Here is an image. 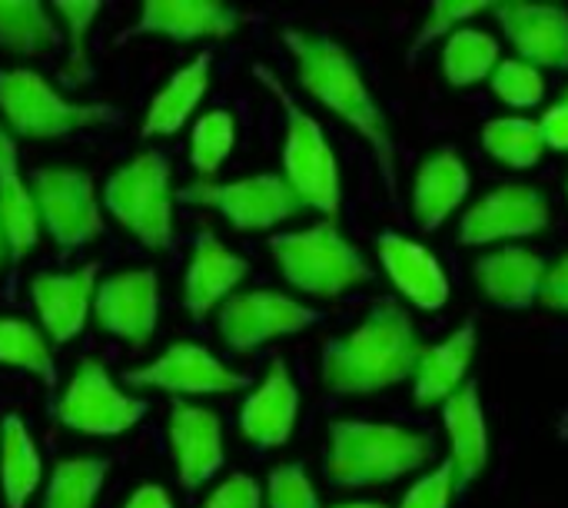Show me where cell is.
<instances>
[{
    "mask_svg": "<svg viewBox=\"0 0 568 508\" xmlns=\"http://www.w3.org/2000/svg\"><path fill=\"white\" fill-rule=\"evenodd\" d=\"M143 416H146V403L123 393L100 359H83L57 403V419L67 429L97 439L123 436Z\"/></svg>",
    "mask_w": 568,
    "mask_h": 508,
    "instance_id": "cell-9",
    "label": "cell"
},
{
    "mask_svg": "<svg viewBox=\"0 0 568 508\" xmlns=\"http://www.w3.org/2000/svg\"><path fill=\"white\" fill-rule=\"evenodd\" d=\"M483 146L499 163L516 166V170H529L542 160L546 140H542V126L536 120L499 116V120H489L483 126Z\"/></svg>",
    "mask_w": 568,
    "mask_h": 508,
    "instance_id": "cell-33",
    "label": "cell"
},
{
    "mask_svg": "<svg viewBox=\"0 0 568 508\" xmlns=\"http://www.w3.org/2000/svg\"><path fill=\"white\" fill-rule=\"evenodd\" d=\"M379 260L393 286L419 309H443L449 303V280L443 263L419 243L383 233L379 236Z\"/></svg>",
    "mask_w": 568,
    "mask_h": 508,
    "instance_id": "cell-21",
    "label": "cell"
},
{
    "mask_svg": "<svg viewBox=\"0 0 568 508\" xmlns=\"http://www.w3.org/2000/svg\"><path fill=\"white\" fill-rule=\"evenodd\" d=\"M250 263L243 256H236L233 250H226L210 230H203L193 240V256L183 276V306L190 316H206L216 306H223L233 289L246 280Z\"/></svg>",
    "mask_w": 568,
    "mask_h": 508,
    "instance_id": "cell-19",
    "label": "cell"
},
{
    "mask_svg": "<svg viewBox=\"0 0 568 508\" xmlns=\"http://www.w3.org/2000/svg\"><path fill=\"white\" fill-rule=\"evenodd\" d=\"M0 366L23 369L37 376L43 386L57 383V363L43 329L20 316H0Z\"/></svg>",
    "mask_w": 568,
    "mask_h": 508,
    "instance_id": "cell-31",
    "label": "cell"
},
{
    "mask_svg": "<svg viewBox=\"0 0 568 508\" xmlns=\"http://www.w3.org/2000/svg\"><path fill=\"white\" fill-rule=\"evenodd\" d=\"M0 223L10 243V260H23L33 253L40 240V213L33 203V190L20 173L17 140L0 126Z\"/></svg>",
    "mask_w": 568,
    "mask_h": 508,
    "instance_id": "cell-25",
    "label": "cell"
},
{
    "mask_svg": "<svg viewBox=\"0 0 568 508\" xmlns=\"http://www.w3.org/2000/svg\"><path fill=\"white\" fill-rule=\"evenodd\" d=\"M256 77L283 103V113H286L283 180L290 183V190L300 196L303 206L320 210L333 220L339 213L343 190H339V166L323 136V126L286 93V87L266 67H256Z\"/></svg>",
    "mask_w": 568,
    "mask_h": 508,
    "instance_id": "cell-7",
    "label": "cell"
},
{
    "mask_svg": "<svg viewBox=\"0 0 568 508\" xmlns=\"http://www.w3.org/2000/svg\"><path fill=\"white\" fill-rule=\"evenodd\" d=\"M43 463L40 449L20 416H3L0 423V489L7 508H23L40 489Z\"/></svg>",
    "mask_w": 568,
    "mask_h": 508,
    "instance_id": "cell-28",
    "label": "cell"
},
{
    "mask_svg": "<svg viewBox=\"0 0 568 508\" xmlns=\"http://www.w3.org/2000/svg\"><path fill=\"white\" fill-rule=\"evenodd\" d=\"M566 190H568V186H566Z\"/></svg>",
    "mask_w": 568,
    "mask_h": 508,
    "instance_id": "cell-47",
    "label": "cell"
},
{
    "mask_svg": "<svg viewBox=\"0 0 568 508\" xmlns=\"http://www.w3.org/2000/svg\"><path fill=\"white\" fill-rule=\"evenodd\" d=\"M489 10V3H449V0H439L429 13H426V20H423V27H419V33H416V40H413V47H409V57H416L423 47H429L436 37H453V27H463L469 17H476V13H486Z\"/></svg>",
    "mask_w": 568,
    "mask_h": 508,
    "instance_id": "cell-38",
    "label": "cell"
},
{
    "mask_svg": "<svg viewBox=\"0 0 568 508\" xmlns=\"http://www.w3.org/2000/svg\"><path fill=\"white\" fill-rule=\"evenodd\" d=\"M469 193V170L453 150H436L423 160L413 180V213L423 230L443 226Z\"/></svg>",
    "mask_w": 568,
    "mask_h": 508,
    "instance_id": "cell-27",
    "label": "cell"
},
{
    "mask_svg": "<svg viewBox=\"0 0 568 508\" xmlns=\"http://www.w3.org/2000/svg\"><path fill=\"white\" fill-rule=\"evenodd\" d=\"M283 43L296 60V77L303 90L313 100H320L326 110H333L343 123H349L373 146L386 186L396 190V146H393L389 123L349 50L323 33H306V30H286Z\"/></svg>",
    "mask_w": 568,
    "mask_h": 508,
    "instance_id": "cell-1",
    "label": "cell"
},
{
    "mask_svg": "<svg viewBox=\"0 0 568 508\" xmlns=\"http://www.w3.org/2000/svg\"><path fill=\"white\" fill-rule=\"evenodd\" d=\"M549 226V203L529 183H503L499 190L486 193L459 226V243L466 246H489L499 240H523L536 236Z\"/></svg>",
    "mask_w": 568,
    "mask_h": 508,
    "instance_id": "cell-14",
    "label": "cell"
},
{
    "mask_svg": "<svg viewBox=\"0 0 568 508\" xmlns=\"http://www.w3.org/2000/svg\"><path fill=\"white\" fill-rule=\"evenodd\" d=\"M133 389H160L170 396H226L246 389V376L233 373L196 343H173L146 366L126 373Z\"/></svg>",
    "mask_w": 568,
    "mask_h": 508,
    "instance_id": "cell-12",
    "label": "cell"
},
{
    "mask_svg": "<svg viewBox=\"0 0 568 508\" xmlns=\"http://www.w3.org/2000/svg\"><path fill=\"white\" fill-rule=\"evenodd\" d=\"M446 433H449V463L456 469V486L469 489L489 463V429L479 403V389L466 383L446 406H443Z\"/></svg>",
    "mask_w": 568,
    "mask_h": 508,
    "instance_id": "cell-23",
    "label": "cell"
},
{
    "mask_svg": "<svg viewBox=\"0 0 568 508\" xmlns=\"http://www.w3.org/2000/svg\"><path fill=\"white\" fill-rule=\"evenodd\" d=\"M476 356V326L466 323L463 329H456L453 336H446L439 346H426L416 366V383H413V396L416 406H436V403H449L466 383L469 363Z\"/></svg>",
    "mask_w": 568,
    "mask_h": 508,
    "instance_id": "cell-24",
    "label": "cell"
},
{
    "mask_svg": "<svg viewBox=\"0 0 568 508\" xmlns=\"http://www.w3.org/2000/svg\"><path fill=\"white\" fill-rule=\"evenodd\" d=\"M10 260V243H7V233H3V223H0V270L7 266Z\"/></svg>",
    "mask_w": 568,
    "mask_h": 508,
    "instance_id": "cell-44",
    "label": "cell"
},
{
    "mask_svg": "<svg viewBox=\"0 0 568 508\" xmlns=\"http://www.w3.org/2000/svg\"><path fill=\"white\" fill-rule=\"evenodd\" d=\"M33 203L40 213V230L60 250L87 246L103 230V213L97 200V183L80 166H40L30 176Z\"/></svg>",
    "mask_w": 568,
    "mask_h": 508,
    "instance_id": "cell-8",
    "label": "cell"
},
{
    "mask_svg": "<svg viewBox=\"0 0 568 508\" xmlns=\"http://www.w3.org/2000/svg\"><path fill=\"white\" fill-rule=\"evenodd\" d=\"M97 283V263H87L73 273H37L30 280V299L50 343L63 346L83 333L93 313Z\"/></svg>",
    "mask_w": 568,
    "mask_h": 508,
    "instance_id": "cell-17",
    "label": "cell"
},
{
    "mask_svg": "<svg viewBox=\"0 0 568 508\" xmlns=\"http://www.w3.org/2000/svg\"><path fill=\"white\" fill-rule=\"evenodd\" d=\"M93 323L130 343L146 346L160 319V280L153 270H123L97 283L93 293Z\"/></svg>",
    "mask_w": 568,
    "mask_h": 508,
    "instance_id": "cell-13",
    "label": "cell"
},
{
    "mask_svg": "<svg viewBox=\"0 0 568 508\" xmlns=\"http://www.w3.org/2000/svg\"><path fill=\"white\" fill-rule=\"evenodd\" d=\"M423 339L409 313L386 299L346 336L323 349V386L339 396H366L416 376Z\"/></svg>",
    "mask_w": 568,
    "mask_h": 508,
    "instance_id": "cell-2",
    "label": "cell"
},
{
    "mask_svg": "<svg viewBox=\"0 0 568 508\" xmlns=\"http://www.w3.org/2000/svg\"><path fill=\"white\" fill-rule=\"evenodd\" d=\"M489 83H493L496 96L509 106H536L546 96L542 70L526 60H499Z\"/></svg>",
    "mask_w": 568,
    "mask_h": 508,
    "instance_id": "cell-36",
    "label": "cell"
},
{
    "mask_svg": "<svg viewBox=\"0 0 568 508\" xmlns=\"http://www.w3.org/2000/svg\"><path fill=\"white\" fill-rule=\"evenodd\" d=\"M210 70H213V57L210 53H196L190 63H183L180 70L170 73V80L153 93L146 113H143V136H173L183 130V123L193 116V110L200 106V100L210 90Z\"/></svg>",
    "mask_w": 568,
    "mask_h": 508,
    "instance_id": "cell-26",
    "label": "cell"
},
{
    "mask_svg": "<svg viewBox=\"0 0 568 508\" xmlns=\"http://www.w3.org/2000/svg\"><path fill=\"white\" fill-rule=\"evenodd\" d=\"M539 126H542V140H546V146L568 150V103L559 100L556 106H549Z\"/></svg>",
    "mask_w": 568,
    "mask_h": 508,
    "instance_id": "cell-42",
    "label": "cell"
},
{
    "mask_svg": "<svg viewBox=\"0 0 568 508\" xmlns=\"http://www.w3.org/2000/svg\"><path fill=\"white\" fill-rule=\"evenodd\" d=\"M433 443L423 433H409L386 423L339 419L329 429L326 476L346 489H366L396 482L429 463Z\"/></svg>",
    "mask_w": 568,
    "mask_h": 508,
    "instance_id": "cell-3",
    "label": "cell"
},
{
    "mask_svg": "<svg viewBox=\"0 0 568 508\" xmlns=\"http://www.w3.org/2000/svg\"><path fill=\"white\" fill-rule=\"evenodd\" d=\"M562 103H568V90H566V96H562Z\"/></svg>",
    "mask_w": 568,
    "mask_h": 508,
    "instance_id": "cell-46",
    "label": "cell"
},
{
    "mask_svg": "<svg viewBox=\"0 0 568 508\" xmlns=\"http://www.w3.org/2000/svg\"><path fill=\"white\" fill-rule=\"evenodd\" d=\"M266 506L270 508H320V496L300 463L276 466L266 479Z\"/></svg>",
    "mask_w": 568,
    "mask_h": 508,
    "instance_id": "cell-37",
    "label": "cell"
},
{
    "mask_svg": "<svg viewBox=\"0 0 568 508\" xmlns=\"http://www.w3.org/2000/svg\"><path fill=\"white\" fill-rule=\"evenodd\" d=\"M339 508H383V506H373V502H356V506H339Z\"/></svg>",
    "mask_w": 568,
    "mask_h": 508,
    "instance_id": "cell-45",
    "label": "cell"
},
{
    "mask_svg": "<svg viewBox=\"0 0 568 508\" xmlns=\"http://www.w3.org/2000/svg\"><path fill=\"white\" fill-rule=\"evenodd\" d=\"M300 413V393L283 359L270 363L263 383L246 396L240 409V433L260 449H276L293 436Z\"/></svg>",
    "mask_w": 568,
    "mask_h": 508,
    "instance_id": "cell-20",
    "label": "cell"
},
{
    "mask_svg": "<svg viewBox=\"0 0 568 508\" xmlns=\"http://www.w3.org/2000/svg\"><path fill=\"white\" fill-rule=\"evenodd\" d=\"M106 213L146 250L173 243V183L170 163L156 150H143L116 166L103 186Z\"/></svg>",
    "mask_w": 568,
    "mask_h": 508,
    "instance_id": "cell-6",
    "label": "cell"
},
{
    "mask_svg": "<svg viewBox=\"0 0 568 508\" xmlns=\"http://www.w3.org/2000/svg\"><path fill=\"white\" fill-rule=\"evenodd\" d=\"M456 469L453 463L446 459L443 466H436L429 476H423L406 496H403V506L399 508H449L453 496H456Z\"/></svg>",
    "mask_w": 568,
    "mask_h": 508,
    "instance_id": "cell-39",
    "label": "cell"
},
{
    "mask_svg": "<svg viewBox=\"0 0 568 508\" xmlns=\"http://www.w3.org/2000/svg\"><path fill=\"white\" fill-rule=\"evenodd\" d=\"M200 508H263V489L256 486L253 476L236 473V476L223 479V482L200 502Z\"/></svg>",
    "mask_w": 568,
    "mask_h": 508,
    "instance_id": "cell-40",
    "label": "cell"
},
{
    "mask_svg": "<svg viewBox=\"0 0 568 508\" xmlns=\"http://www.w3.org/2000/svg\"><path fill=\"white\" fill-rule=\"evenodd\" d=\"M240 23H243V13L216 0H146L133 27H126L120 40H130V37H166L180 43L223 40Z\"/></svg>",
    "mask_w": 568,
    "mask_h": 508,
    "instance_id": "cell-16",
    "label": "cell"
},
{
    "mask_svg": "<svg viewBox=\"0 0 568 508\" xmlns=\"http://www.w3.org/2000/svg\"><path fill=\"white\" fill-rule=\"evenodd\" d=\"M123 508H173V499H170V492L163 486L146 482V486H136L133 489V496L126 499Z\"/></svg>",
    "mask_w": 568,
    "mask_h": 508,
    "instance_id": "cell-43",
    "label": "cell"
},
{
    "mask_svg": "<svg viewBox=\"0 0 568 508\" xmlns=\"http://www.w3.org/2000/svg\"><path fill=\"white\" fill-rule=\"evenodd\" d=\"M542 280H546L542 256L523 246H506L476 263V283L483 296L503 309H526L539 303Z\"/></svg>",
    "mask_w": 568,
    "mask_h": 508,
    "instance_id": "cell-22",
    "label": "cell"
},
{
    "mask_svg": "<svg viewBox=\"0 0 568 508\" xmlns=\"http://www.w3.org/2000/svg\"><path fill=\"white\" fill-rule=\"evenodd\" d=\"M170 456L176 466V479L186 492H196L223 469V426L220 416L206 406H193L176 399L166 423Z\"/></svg>",
    "mask_w": 568,
    "mask_h": 508,
    "instance_id": "cell-15",
    "label": "cell"
},
{
    "mask_svg": "<svg viewBox=\"0 0 568 508\" xmlns=\"http://www.w3.org/2000/svg\"><path fill=\"white\" fill-rule=\"evenodd\" d=\"M320 319L316 309L273 293V289H250V293H233L223 306H220V336L223 343L240 353L250 356L260 346H266L270 339L280 336H293L310 329Z\"/></svg>",
    "mask_w": 568,
    "mask_h": 508,
    "instance_id": "cell-11",
    "label": "cell"
},
{
    "mask_svg": "<svg viewBox=\"0 0 568 508\" xmlns=\"http://www.w3.org/2000/svg\"><path fill=\"white\" fill-rule=\"evenodd\" d=\"M493 13L519 50V60L539 70H568V10L549 3L506 0L496 3Z\"/></svg>",
    "mask_w": 568,
    "mask_h": 508,
    "instance_id": "cell-18",
    "label": "cell"
},
{
    "mask_svg": "<svg viewBox=\"0 0 568 508\" xmlns=\"http://www.w3.org/2000/svg\"><path fill=\"white\" fill-rule=\"evenodd\" d=\"M50 10H53V17L63 20V30H67V63H63L60 77L67 83H87L93 77L87 37H90V23L100 17L103 7L90 3V0H70V3H53Z\"/></svg>",
    "mask_w": 568,
    "mask_h": 508,
    "instance_id": "cell-35",
    "label": "cell"
},
{
    "mask_svg": "<svg viewBox=\"0 0 568 508\" xmlns=\"http://www.w3.org/2000/svg\"><path fill=\"white\" fill-rule=\"evenodd\" d=\"M270 253L293 289L320 296V299H336L346 289L373 280L369 263L339 233L333 220H323L310 230L273 236Z\"/></svg>",
    "mask_w": 568,
    "mask_h": 508,
    "instance_id": "cell-5",
    "label": "cell"
},
{
    "mask_svg": "<svg viewBox=\"0 0 568 508\" xmlns=\"http://www.w3.org/2000/svg\"><path fill=\"white\" fill-rule=\"evenodd\" d=\"M183 203L210 206L226 216L236 230H270L303 210L300 196L290 190V183L276 173H256L243 180H196L180 193Z\"/></svg>",
    "mask_w": 568,
    "mask_h": 508,
    "instance_id": "cell-10",
    "label": "cell"
},
{
    "mask_svg": "<svg viewBox=\"0 0 568 508\" xmlns=\"http://www.w3.org/2000/svg\"><path fill=\"white\" fill-rule=\"evenodd\" d=\"M236 143V120L226 110H210L196 120L190 133V163L203 180H213L223 160L233 153Z\"/></svg>",
    "mask_w": 568,
    "mask_h": 508,
    "instance_id": "cell-34",
    "label": "cell"
},
{
    "mask_svg": "<svg viewBox=\"0 0 568 508\" xmlns=\"http://www.w3.org/2000/svg\"><path fill=\"white\" fill-rule=\"evenodd\" d=\"M106 473H110V463L97 456H77V459L57 463L50 473L43 508H93L106 482Z\"/></svg>",
    "mask_w": 568,
    "mask_h": 508,
    "instance_id": "cell-32",
    "label": "cell"
},
{
    "mask_svg": "<svg viewBox=\"0 0 568 508\" xmlns=\"http://www.w3.org/2000/svg\"><path fill=\"white\" fill-rule=\"evenodd\" d=\"M60 43L53 10L40 0H0V50L40 57Z\"/></svg>",
    "mask_w": 568,
    "mask_h": 508,
    "instance_id": "cell-29",
    "label": "cell"
},
{
    "mask_svg": "<svg viewBox=\"0 0 568 508\" xmlns=\"http://www.w3.org/2000/svg\"><path fill=\"white\" fill-rule=\"evenodd\" d=\"M499 67V43L486 30L476 27H459L446 40L443 50V70L453 87H473L483 83L496 73Z\"/></svg>",
    "mask_w": 568,
    "mask_h": 508,
    "instance_id": "cell-30",
    "label": "cell"
},
{
    "mask_svg": "<svg viewBox=\"0 0 568 508\" xmlns=\"http://www.w3.org/2000/svg\"><path fill=\"white\" fill-rule=\"evenodd\" d=\"M0 113L7 133L17 140H57L90 126L120 123L110 103H80L63 96L43 73L30 67L0 63Z\"/></svg>",
    "mask_w": 568,
    "mask_h": 508,
    "instance_id": "cell-4",
    "label": "cell"
},
{
    "mask_svg": "<svg viewBox=\"0 0 568 508\" xmlns=\"http://www.w3.org/2000/svg\"><path fill=\"white\" fill-rule=\"evenodd\" d=\"M539 303L549 306V309L568 313V256H562L556 266L546 270V280H542V289H539Z\"/></svg>",
    "mask_w": 568,
    "mask_h": 508,
    "instance_id": "cell-41",
    "label": "cell"
}]
</instances>
